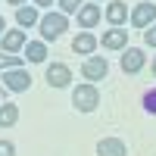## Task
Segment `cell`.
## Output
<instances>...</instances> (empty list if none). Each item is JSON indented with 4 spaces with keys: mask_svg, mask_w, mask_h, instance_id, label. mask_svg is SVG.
Listing matches in <instances>:
<instances>
[{
    "mask_svg": "<svg viewBox=\"0 0 156 156\" xmlns=\"http://www.w3.org/2000/svg\"><path fill=\"white\" fill-rule=\"evenodd\" d=\"M72 106L78 109V112H94L97 106H100V90H97V84H78V87H72Z\"/></svg>",
    "mask_w": 156,
    "mask_h": 156,
    "instance_id": "obj_2",
    "label": "cell"
},
{
    "mask_svg": "<svg viewBox=\"0 0 156 156\" xmlns=\"http://www.w3.org/2000/svg\"><path fill=\"white\" fill-rule=\"evenodd\" d=\"M97 156H128V147L119 137H103L97 144Z\"/></svg>",
    "mask_w": 156,
    "mask_h": 156,
    "instance_id": "obj_13",
    "label": "cell"
},
{
    "mask_svg": "<svg viewBox=\"0 0 156 156\" xmlns=\"http://www.w3.org/2000/svg\"><path fill=\"white\" fill-rule=\"evenodd\" d=\"M31 3H34L37 9H47V6H53V0H31Z\"/></svg>",
    "mask_w": 156,
    "mask_h": 156,
    "instance_id": "obj_22",
    "label": "cell"
},
{
    "mask_svg": "<svg viewBox=\"0 0 156 156\" xmlns=\"http://www.w3.org/2000/svg\"><path fill=\"white\" fill-rule=\"evenodd\" d=\"M3 31H6V19L0 16V37H3Z\"/></svg>",
    "mask_w": 156,
    "mask_h": 156,
    "instance_id": "obj_24",
    "label": "cell"
},
{
    "mask_svg": "<svg viewBox=\"0 0 156 156\" xmlns=\"http://www.w3.org/2000/svg\"><path fill=\"white\" fill-rule=\"evenodd\" d=\"M6 3H12V6L19 9V6H25V3H28V0H6Z\"/></svg>",
    "mask_w": 156,
    "mask_h": 156,
    "instance_id": "obj_23",
    "label": "cell"
},
{
    "mask_svg": "<svg viewBox=\"0 0 156 156\" xmlns=\"http://www.w3.org/2000/svg\"><path fill=\"white\" fill-rule=\"evenodd\" d=\"M144 109H147L150 115H156V87H150L147 94H144Z\"/></svg>",
    "mask_w": 156,
    "mask_h": 156,
    "instance_id": "obj_19",
    "label": "cell"
},
{
    "mask_svg": "<svg viewBox=\"0 0 156 156\" xmlns=\"http://www.w3.org/2000/svg\"><path fill=\"white\" fill-rule=\"evenodd\" d=\"M19 66H22V56L3 53V50H0V72H3V69H19Z\"/></svg>",
    "mask_w": 156,
    "mask_h": 156,
    "instance_id": "obj_17",
    "label": "cell"
},
{
    "mask_svg": "<svg viewBox=\"0 0 156 156\" xmlns=\"http://www.w3.org/2000/svg\"><path fill=\"white\" fill-rule=\"evenodd\" d=\"M16 122H19V106L9 103V100H3V103H0V128H9Z\"/></svg>",
    "mask_w": 156,
    "mask_h": 156,
    "instance_id": "obj_16",
    "label": "cell"
},
{
    "mask_svg": "<svg viewBox=\"0 0 156 156\" xmlns=\"http://www.w3.org/2000/svg\"><path fill=\"white\" fill-rule=\"evenodd\" d=\"M81 75L87 78L90 84H97V81H103V78L109 75V62H106V56H97V53H90V56H84V62H81Z\"/></svg>",
    "mask_w": 156,
    "mask_h": 156,
    "instance_id": "obj_3",
    "label": "cell"
},
{
    "mask_svg": "<svg viewBox=\"0 0 156 156\" xmlns=\"http://www.w3.org/2000/svg\"><path fill=\"white\" fill-rule=\"evenodd\" d=\"M103 16H106V22H109V25L122 28V25L128 22V16H131V9H128V3H122V0H112V3H106Z\"/></svg>",
    "mask_w": 156,
    "mask_h": 156,
    "instance_id": "obj_10",
    "label": "cell"
},
{
    "mask_svg": "<svg viewBox=\"0 0 156 156\" xmlns=\"http://www.w3.org/2000/svg\"><path fill=\"white\" fill-rule=\"evenodd\" d=\"M3 90H6V87H3V84H0V103H3V100H6V97H3Z\"/></svg>",
    "mask_w": 156,
    "mask_h": 156,
    "instance_id": "obj_25",
    "label": "cell"
},
{
    "mask_svg": "<svg viewBox=\"0 0 156 156\" xmlns=\"http://www.w3.org/2000/svg\"><path fill=\"white\" fill-rule=\"evenodd\" d=\"M144 62H147V53H144L140 47H125V50H122V56H119V66H122L125 75L140 72V69H144Z\"/></svg>",
    "mask_w": 156,
    "mask_h": 156,
    "instance_id": "obj_5",
    "label": "cell"
},
{
    "mask_svg": "<svg viewBox=\"0 0 156 156\" xmlns=\"http://www.w3.org/2000/svg\"><path fill=\"white\" fill-rule=\"evenodd\" d=\"M25 44H28L25 28H9V31H3V37H0V50H3V53H19Z\"/></svg>",
    "mask_w": 156,
    "mask_h": 156,
    "instance_id": "obj_8",
    "label": "cell"
},
{
    "mask_svg": "<svg viewBox=\"0 0 156 156\" xmlns=\"http://www.w3.org/2000/svg\"><path fill=\"white\" fill-rule=\"evenodd\" d=\"M0 156H16V144L12 140H0Z\"/></svg>",
    "mask_w": 156,
    "mask_h": 156,
    "instance_id": "obj_21",
    "label": "cell"
},
{
    "mask_svg": "<svg viewBox=\"0 0 156 156\" xmlns=\"http://www.w3.org/2000/svg\"><path fill=\"white\" fill-rule=\"evenodd\" d=\"M22 53H25L28 62H47V44L44 41H28L22 47Z\"/></svg>",
    "mask_w": 156,
    "mask_h": 156,
    "instance_id": "obj_15",
    "label": "cell"
},
{
    "mask_svg": "<svg viewBox=\"0 0 156 156\" xmlns=\"http://www.w3.org/2000/svg\"><path fill=\"white\" fill-rule=\"evenodd\" d=\"M153 78H156V56H153Z\"/></svg>",
    "mask_w": 156,
    "mask_h": 156,
    "instance_id": "obj_26",
    "label": "cell"
},
{
    "mask_svg": "<svg viewBox=\"0 0 156 156\" xmlns=\"http://www.w3.org/2000/svg\"><path fill=\"white\" fill-rule=\"evenodd\" d=\"M56 6H59V12H66V16H69V12H78L84 3H81V0H56Z\"/></svg>",
    "mask_w": 156,
    "mask_h": 156,
    "instance_id": "obj_18",
    "label": "cell"
},
{
    "mask_svg": "<svg viewBox=\"0 0 156 156\" xmlns=\"http://www.w3.org/2000/svg\"><path fill=\"white\" fill-rule=\"evenodd\" d=\"M128 22H131V28H150V25L156 22V3H134L131 16H128Z\"/></svg>",
    "mask_w": 156,
    "mask_h": 156,
    "instance_id": "obj_6",
    "label": "cell"
},
{
    "mask_svg": "<svg viewBox=\"0 0 156 156\" xmlns=\"http://www.w3.org/2000/svg\"><path fill=\"white\" fill-rule=\"evenodd\" d=\"M3 87L12 90V94L28 90V87H31V75H28V69H25V66H19V69H3Z\"/></svg>",
    "mask_w": 156,
    "mask_h": 156,
    "instance_id": "obj_4",
    "label": "cell"
},
{
    "mask_svg": "<svg viewBox=\"0 0 156 156\" xmlns=\"http://www.w3.org/2000/svg\"><path fill=\"white\" fill-rule=\"evenodd\" d=\"M97 37L90 34V31H81V34H75V41H72V53H81V56H90L97 50Z\"/></svg>",
    "mask_w": 156,
    "mask_h": 156,
    "instance_id": "obj_14",
    "label": "cell"
},
{
    "mask_svg": "<svg viewBox=\"0 0 156 156\" xmlns=\"http://www.w3.org/2000/svg\"><path fill=\"white\" fill-rule=\"evenodd\" d=\"M144 44L147 47H156V22L150 25V28H144Z\"/></svg>",
    "mask_w": 156,
    "mask_h": 156,
    "instance_id": "obj_20",
    "label": "cell"
},
{
    "mask_svg": "<svg viewBox=\"0 0 156 156\" xmlns=\"http://www.w3.org/2000/svg\"><path fill=\"white\" fill-rule=\"evenodd\" d=\"M78 16V28H97V22H100V16H103V9H100V3H84L81 9L75 12Z\"/></svg>",
    "mask_w": 156,
    "mask_h": 156,
    "instance_id": "obj_11",
    "label": "cell"
},
{
    "mask_svg": "<svg viewBox=\"0 0 156 156\" xmlns=\"http://www.w3.org/2000/svg\"><path fill=\"white\" fill-rule=\"evenodd\" d=\"M94 3H106V0H94Z\"/></svg>",
    "mask_w": 156,
    "mask_h": 156,
    "instance_id": "obj_27",
    "label": "cell"
},
{
    "mask_svg": "<svg viewBox=\"0 0 156 156\" xmlns=\"http://www.w3.org/2000/svg\"><path fill=\"white\" fill-rule=\"evenodd\" d=\"M100 44L106 47V50H125L128 47V28H125V25H122V28H115V25L106 28L103 37H100Z\"/></svg>",
    "mask_w": 156,
    "mask_h": 156,
    "instance_id": "obj_9",
    "label": "cell"
},
{
    "mask_svg": "<svg viewBox=\"0 0 156 156\" xmlns=\"http://www.w3.org/2000/svg\"><path fill=\"white\" fill-rule=\"evenodd\" d=\"M44 78H47V84L50 87H69L72 84V69L66 66V62H50L47 66V72H44Z\"/></svg>",
    "mask_w": 156,
    "mask_h": 156,
    "instance_id": "obj_7",
    "label": "cell"
},
{
    "mask_svg": "<svg viewBox=\"0 0 156 156\" xmlns=\"http://www.w3.org/2000/svg\"><path fill=\"white\" fill-rule=\"evenodd\" d=\"M37 22H41V12H37L34 3H25V6L16 9V25L19 28H34Z\"/></svg>",
    "mask_w": 156,
    "mask_h": 156,
    "instance_id": "obj_12",
    "label": "cell"
},
{
    "mask_svg": "<svg viewBox=\"0 0 156 156\" xmlns=\"http://www.w3.org/2000/svg\"><path fill=\"white\" fill-rule=\"evenodd\" d=\"M37 28H41V41L47 44V41H59L62 34H66V28H69V16L66 12H44L41 16V22H37Z\"/></svg>",
    "mask_w": 156,
    "mask_h": 156,
    "instance_id": "obj_1",
    "label": "cell"
}]
</instances>
